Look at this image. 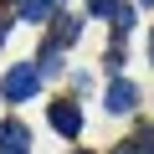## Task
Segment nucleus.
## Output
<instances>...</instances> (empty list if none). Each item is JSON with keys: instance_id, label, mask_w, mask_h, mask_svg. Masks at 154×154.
<instances>
[{"instance_id": "423d86ee", "label": "nucleus", "mask_w": 154, "mask_h": 154, "mask_svg": "<svg viewBox=\"0 0 154 154\" xmlns=\"http://www.w3.org/2000/svg\"><path fill=\"white\" fill-rule=\"evenodd\" d=\"M108 21H113V31H128V26H134V11H128V5H118Z\"/></svg>"}, {"instance_id": "0eeeda50", "label": "nucleus", "mask_w": 154, "mask_h": 154, "mask_svg": "<svg viewBox=\"0 0 154 154\" xmlns=\"http://www.w3.org/2000/svg\"><path fill=\"white\" fill-rule=\"evenodd\" d=\"M88 5H93V16H113V11H118V0H88Z\"/></svg>"}, {"instance_id": "f257e3e1", "label": "nucleus", "mask_w": 154, "mask_h": 154, "mask_svg": "<svg viewBox=\"0 0 154 154\" xmlns=\"http://www.w3.org/2000/svg\"><path fill=\"white\" fill-rule=\"evenodd\" d=\"M36 88H41V67H31V62H16V67L5 72V82H0L5 103H26Z\"/></svg>"}, {"instance_id": "39448f33", "label": "nucleus", "mask_w": 154, "mask_h": 154, "mask_svg": "<svg viewBox=\"0 0 154 154\" xmlns=\"http://www.w3.org/2000/svg\"><path fill=\"white\" fill-rule=\"evenodd\" d=\"M62 0H21V21H46Z\"/></svg>"}, {"instance_id": "9d476101", "label": "nucleus", "mask_w": 154, "mask_h": 154, "mask_svg": "<svg viewBox=\"0 0 154 154\" xmlns=\"http://www.w3.org/2000/svg\"><path fill=\"white\" fill-rule=\"evenodd\" d=\"M139 5H154V0H139Z\"/></svg>"}, {"instance_id": "6e6552de", "label": "nucleus", "mask_w": 154, "mask_h": 154, "mask_svg": "<svg viewBox=\"0 0 154 154\" xmlns=\"http://www.w3.org/2000/svg\"><path fill=\"white\" fill-rule=\"evenodd\" d=\"M103 67H108V72H118V67H123V46H113V51L103 57Z\"/></svg>"}, {"instance_id": "f03ea898", "label": "nucleus", "mask_w": 154, "mask_h": 154, "mask_svg": "<svg viewBox=\"0 0 154 154\" xmlns=\"http://www.w3.org/2000/svg\"><path fill=\"white\" fill-rule=\"evenodd\" d=\"M0 154H31V128H26L21 118L0 123Z\"/></svg>"}, {"instance_id": "1a4fd4ad", "label": "nucleus", "mask_w": 154, "mask_h": 154, "mask_svg": "<svg viewBox=\"0 0 154 154\" xmlns=\"http://www.w3.org/2000/svg\"><path fill=\"white\" fill-rule=\"evenodd\" d=\"M113 154H144V144H139V139H123V144H118Z\"/></svg>"}, {"instance_id": "7ed1b4c3", "label": "nucleus", "mask_w": 154, "mask_h": 154, "mask_svg": "<svg viewBox=\"0 0 154 154\" xmlns=\"http://www.w3.org/2000/svg\"><path fill=\"white\" fill-rule=\"evenodd\" d=\"M51 128H57V134H67V139L82 134V113H77V103L57 98V103H51Z\"/></svg>"}, {"instance_id": "20e7f679", "label": "nucleus", "mask_w": 154, "mask_h": 154, "mask_svg": "<svg viewBox=\"0 0 154 154\" xmlns=\"http://www.w3.org/2000/svg\"><path fill=\"white\" fill-rule=\"evenodd\" d=\"M103 103H108V113H134V103H139V88L118 77V82L108 88V98H103Z\"/></svg>"}, {"instance_id": "9b49d317", "label": "nucleus", "mask_w": 154, "mask_h": 154, "mask_svg": "<svg viewBox=\"0 0 154 154\" xmlns=\"http://www.w3.org/2000/svg\"><path fill=\"white\" fill-rule=\"evenodd\" d=\"M149 57H154V41H149Z\"/></svg>"}]
</instances>
